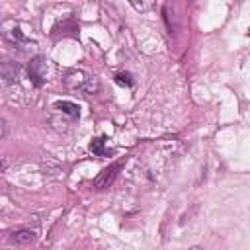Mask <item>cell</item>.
I'll return each instance as SVG.
<instances>
[{
  "label": "cell",
  "mask_w": 250,
  "mask_h": 250,
  "mask_svg": "<svg viewBox=\"0 0 250 250\" xmlns=\"http://www.w3.org/2000/svg\"><path fill=\"white\" fill-rule=\"evenodd\" d=\"M66 86L72 88V90H78V92H84V94H92L96 92L98 88V80L92 78V76H86L84 72H78V70H70L64 78Z\"/></svg>",
  "instance_id": "1"
},
{
  "label": "cell",
  "mask_w": 250,
  "mask_h": 250,
  "mask_svg": "<svg viewBox=\"0 0 250 250\" xmlns=\"http://www.w3.org/2000/svg\"><path fill=\"white\" fill-rule=\"evenodd\" d=\"M45 76H47V62L43 57H35L31 59L29 62V78L35 86H43L45 82Z\"/></svg>",
  "instance_id": "2"
},
{
  "label": "cell",
  "mask_w": 250,
  "mask_h": 250,
  "mask_svg": "<svg viewBox=\"0 0 250 250\" xmlns=\"http://www.w3.org/2000/svg\"><path fill=\"white\" fill-rule=\"evenodd\" d=\"M117 170H119V164H111V166L104 168V170L96 176L94 188H96V189H105V188H109V186L113 184L115 176H117Z\"/></svg>",
  "instance_id": "3"
},
{
  "label": "cell",
  "mask_w": 250,
  "mask_h": 250,
  "mask_svg": "<svg viewBox=\"0 0 250 250\" xmlns=\"http://www.w3.org/2000/svg\"><path fill=\"white\" fill-rule=\"evenodd\" d=\"M0 72H2V78L6 82H18L20 80V74H21V66L14 61H4L2 66H0Z\"/></svg>",
  "instance_id": "4"
},
{
  "label": "cell",
  "mask_w": 250,
  "mask_h": 250,
  "mask_svg": "<svg viewBox=\"0 0 250 250\" xmlns=\"http://www.w3.org/2000/svg\"><path fill=\"white\" fill-rule=\"evenodd\" d=\"M10 238H12V242H16V244H29V242L35 240V232L29 230V229H21V230H16Z\"/></svg>",
  "instance_id": "5"
},
{
  "label": "cell",
  "mask_w": 250,
  "mask_h": 250,
  "mask_svg": "<svg viewBox=\"0 0 250 250\" xmlns=\"http://www.w3.org/2000/svg\"><path fill=\"white\" fill-rule=\"evenodd\" d=\"M55 107L61 109V111H64V113H68L70 117H78V105L72 104V102H57Z\"/></svg>",
  "instance_id": "6"
},
{
  "label": "cell",
  "mask_w": 250,
  "mask_h": 250,
  "mask_svg": "<svg viewBox=\"0 0 250 250\" xmlns=\"http://www.w3.org/2000/svg\"><path fill=\"white\" fill-rule=\"evenodd\" d=\"M104 145H105V139H104V137H98V139H94V141H92V145H90V150H92L94 154L105 156V154H107V150L104 148Z\"/></svg>",
  "instance_id": "7"
},
{
  "label": "cell",
  "mask_w": 250,
  "mask_h": 250,
  "mask_svg": "<svg viewBox=\"0 0 250 250\" xmlns=\"http://www.w3.org/2000/svg\"><path fill=\"white\" fill-rule=\"evenodd\" d=\"M115 82H117V84H125V86H131V84H133V82H131V76H129V74H123V72L115 74Z\"/></svg>",
  "instance_id": "8"
},
{
  "label": "cell",
  "mask_w": 250,
  "mask_h": 250,
  "mask_svg": "<svg viewBox=\"0 0 250 250\" xmlns=\"http://www.w3.org/2000/svg\"><path fill=\"white\" fill-rule=\"evenodd\" d=\"M133 6H135L137 10H148L152 4H139V2H133Z\"/></svg>",
  "instance_id": "9"
},
{
  "label": "cell",
  "mask_w": 250,
  "mask_h": 250,
  "mask_svg": "<svg viewBox=\"0 0 250 250\" xmlns=\"http://www.w3.org/2000/svg\"><path fill=\"white\" fill-rule=\"evenodd\" d=\"M6 133H8V125H6V119H2V139L6 137Z\"/></svg>",
  "instance_id": "10"
},
{
  "label": "cell",
  "mask_w": 250,
  "mask_h": 250,
  "mask_svg": "<svg viewBox=\"0 0 250 250\" xmlns=\"http://www.w3.org/2000/svg\"><path fill=\"white\" fill-rule=\"evenodd\" d=\"M189 250H201V248H199V246H191Z\"/></svg>",
  "instance_id": "11"
}]
</instances>
